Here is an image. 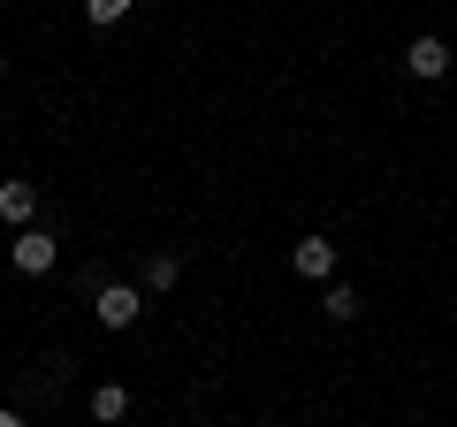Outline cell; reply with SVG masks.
<instances>
[{"mask_svg":"<svg viewBox=\"0 0 457 427\" xmlns=\"http://www.w3.org/2000/svg\"><path fill=\"white\" fill-rule=\"evenodd\" d=\"M290 267H297L305 282H328V275H336V245H328V237H297Z\"/></svg>","mask_w":457,"mask_h":427,"instance_id":"4","label":"cell"},{"mask_svg":"<svg viewBox=\"0 0 457 427\" xmlns=\"http://www.w3.org/2000/svg\"><path fill=\"white\" fill-rule=\"evenodd\" d=\"M0 77H8V54H0Z\"/></svg>","mask_w":457,"mask_h":427,"instance_id":"11","label":"cell"},{"mask_svg":"<svg viewBox=\"0 0 457 427\" xmlns=\"http://www.w3.org/2000/svg\"><path fill=\"white\" fill-rule=\"evenodd\" d=\"M92 420H99V427L130 420V389H122V381H99V389H92Z\"/></svg>","mask_w":457,"mask_h":427,"instance_id":"6","label":"cell"},{"mask_svg":"<svg viewBox=\"0 0 457 427\" xmlns=\"http://www.w3.org/2000/svg\"><path fill=\"white\" fill-rule=\"evenodd\" d=\"M31 214H38V191L23 176H8L0 183V222H16V230H31Z\"/></svg>","mask_w":457,"mask_h":427,"instance_id":"5","label":"cell"},{"mask_svg":"<svg viewBox=\"0 0 457 427\" xmlns=\"http://www.w3.org/2000/svg\"><path fill=\"white\" fill-rule=\"evenodd\" d=\"M176 275H183V260H176V252H153V260H145V275H137V290H176Z\"/></svg>","mask_w":457,"mask_h":427,"instance_id":"7","label":"cell"},{"mask_svg":"<svg viewBox=\"0 0 457 427\" xmlns=\"http://www.w3.org/2000/svg\"><path fill=\"white\" fill-rule=\"evenodd\" d=\"M92 313H99V329H130L137 313H145V290H137V282H99Z\"/></svg>","mask_w":457,"mask_h":427,"instance_id":"1","label":"cell"},{"mask_svg":"<svg viewBox=\"0 0 457 427\" xmlns=\"http://www.w3.org/2000/svg\"><path fill=\"white\" fill-rule=\"evenodd\" d=\"M130 8H137V0H84V16H92L99 31H107V23H122V16H130Z\"/></svg>","mask_w":457,"mask_h":427,"instance_id":"8","label":"cell"},{"mask_svg":"<svg viewBox=\"0 0 457 427\" xmlns=\"http://www.w3.org/2000/svg\"><path fill=\"white\" fill-rule=\"evenodd\" d=\"M0 427H31V420H23V412H8V405H0Z\"/></svg>","mask_w":457,"mask_h":427,"instance_id":"10","label":"cell"},{"mask_svg":"<svg viewBox=\"0 0 457 427\" xmlns=\"http://www.w3.org/2000/svg\"><path fill=\"white\" fill-rule=\"evenodd\" d=\"M404 69H411L420 84L450 77V46H442V38H411V46H404Z\"/></svg>","mask_w":457,"mask_h":427,"instance_id":"3","label":"cell"},{"mask_svg":"<svg viewBox=\"0 0 457 427\" xmlns=\"http://www.w3.org/2000/svg\"><path fill=\"white\" fill-rule=\"evenodd\" d=\"M8 260H16V275H46V267H54V237L46 230H16Z\"/></svg>","mask_w":457,"mask_h":427,"instance_id":"2","label":"cell"},{"mask_svg":"<svg viewBox=\"0 0 457 427\" xmlns=\"http://www.w3.org/2000/svg\"><path fill=\"white\" fill-rule=\"evenodd\" d=\"M320 313H328V321H359V297H351V290H343V282H336V290L320 297Z\"/></svg>","mask_w":457,"mask_h":427,"instance_id":"9","label":"cell"}]
</instances>
